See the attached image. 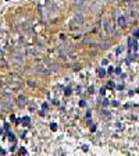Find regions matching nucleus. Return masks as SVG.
Returning a JSON list of instances; mask_svg holds the SVG:
<instances>
[{
  "mask_svg": "<svg viewBox=\"0 0 139 156\" xmlns=\"http://www.w3.org/2000/svg\"><path fill=\"white\" fill-rule=\"evenodd\" d=\"M57 70V66H49V64H36L33 66V73L36 74H50Z\"/></svg>",
  "mask_w": 139,
  "mask_h": 156,
  "instance_id": "nucleus-1",
  "label": "nucleus"
},
{
  "mask_svg": "<svg viewBox=\"0 0 139 156\" xmlns=\"http://www.w3.org/2000/svg\"><path fill=\"white\" fill-rule=\"evenodd\" d=\"M125 23H127L125 17H120V18H118V24H120V25H125Z\"/></svg>",
  "mask_w": 139,
  "mask_h": 156,
  "instance_id": "nucleus-2",
  "label": "nucleus"
},
{
  "mask_svg": "<svg viewBox=\"0 0 139 156\" xmlns=\"http://www.w3.org/2000/svg\"><path fill=\"white\" fill-rule=\"evenodd\" d=\"M99 75H100V77H104V75H106V71L103 70V68H100V70H99Z\"/></svg>",
  "mask_w": 139,
  "mask_h": 156,
  "instance_id": "nucleus-3",
  "label": "nucleus"
},
{
  "mask_svg": "<svg viewBox=\"0 0 139 156\" xmlns=\"http://www.w3.org/2000/svg\"><path fill=\"white\" fill-rule=\"evenodd\" d=\"M24 123H27V124H28V123H29V118H28V117H24Z\"/></svg>",
  "mask_w": 139,
  "mask_h": 156,
  "instance_id": "nucleus-4",
  "label": "nucleus"
},
{
  "mask_svg": "<svg viewBox=\"0 0 139 156\" xmlns=\"http://www.w3.org/2000/svg\"><path fill=\"white\" fill-rule=\"evenodd\" d=\"M71 94V89H70V88H67V89H65V95H70Z\"/></svg>",
  "mask_w": 139,
  "mask_h": 156,
  "instance_id": "nucleus-5",
  "label": "nucleus"
},
{
  "mask_svg": "<svg viewBox=\"0 0 139 156\" xmlns=\"http://www.w3.org/2000/svg\"><path fill=\"white\" fill-rule=\"evenodd\" d=\"M135 36H139V29H136V32H135Z\"/></svg>",
  "mask_w": 139,
  "mask_h": 156,
  "instance_id": "nucleus-6",
  "label": "nucleus"
}]
</instances>
